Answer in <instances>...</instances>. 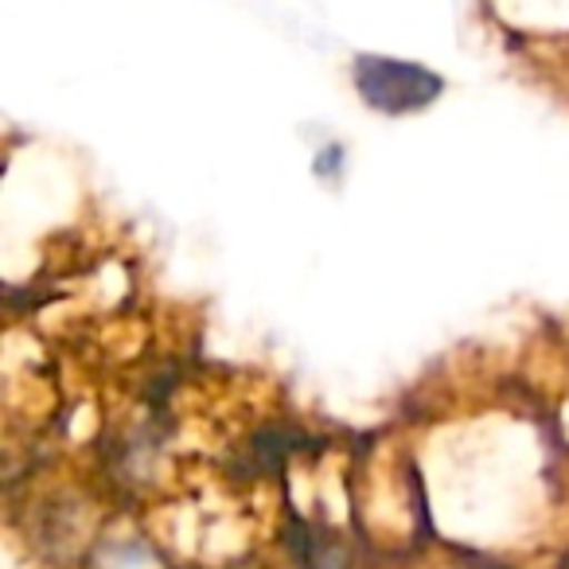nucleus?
<instances>
[{"label": "nucleus", "mask_w": 569, "mask_h": 569, "mask_svg": "<svg viewBox=\"0 0 569 569\" xmlns=\"http://www.w3.org/2000/svg\"><path fill=\"white\" fill-rule=\"evenodd\" d=\"M12 535L43 569H79L106 522L121 511L94 468H48L28 472L24 496H9Z\"/></svg>", "instance_id": "f257e3e1"}, {"label": "nucleus", "mask_w": 569, "mask_h": 569, "mask_svg": "<svg viewBox=\"0 0 569 569\" xmlns=\"http://www.w3.org/2000/svg\"><path fill=\"white\" fill-rule=\"evenodd\" d=\"M351 87H356L359 102L375 113L387 118H410L421 113L445 94V79L429 71L426 63L398 56H375V51H359L351 59Z\"/></svg>", "instance_id": "f03ea898"}, {"label": "nucleus", "mask_w": 569, "mask_h": 569, "mask_svg": "<svg viewBox=\"0 0 569 569\" xmlns=\"http://www.w3.org/2000/svg\"><path fill=\"white\" fill-rule=\"evenodd\" d=\"M79 569H188L168 542L149 527L144 511L137 507H121L106 530L98 535V542L87 550V558L79 561Z\"/></svg>", "instance_id": "7ed1b4c3"}, {"label": "nucleus", "mask_w": 569, "mask_h": 569, "mask_svg": "<svg viewBox=\"0 0 569 569\" xmlns=\"http://www.w3.org/2000/svg\"><path fill=\"white\" fill-rule=\"evenodd\" d=\"M452 569H503V566H499V561H488V558H476V553L460 550V566H452Z\"/></svg>", "instance_id": "39448f33"}, {"label": "nucleus", "mask_w": 569, "mask_h": 569, "mask_svg": "<svg viewBox=\"0 0 569 569\" xmlns=\"http://www.w3.org/2000/svg\"><path fill=\"white\" fill-rule=\"evenodd\" d=\"M343 168H348V149H343L340 141L320 144L317 157H312V172H317V180H325V183H336V180H340Z\"/></svg>", "instance_id": "20e7f679"}]
</instances>
